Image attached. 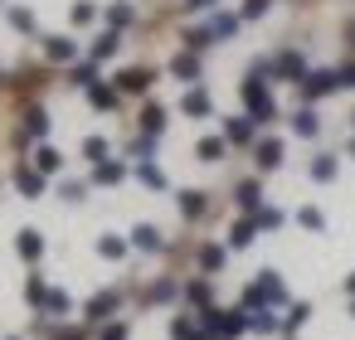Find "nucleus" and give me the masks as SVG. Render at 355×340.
Here are the masks:
<instances>
[{
    "label": "nucleus",
    "instance_id": "8fccbe9b",
    "mask_svg": "<svg viewBox=\"0 0 355 340\" xmlns=\"http://www.w3.org/2000/svg\"><path fill=\"white\" fill-rule=\"evenodd\" d=\"M214 6H219V0H185V10H195V15L200 10H214Z\"/></svg>",
    "mask_w": 355,
    "mask_h": 340
},
{
    "label": "nucleus",
    "instance_id": "f03ea898",
    "mask_svg": "<svg viewBox=\"0 0 355 340\" xmlns=\"http://www.w3.org/2000/svg\"><path fill=\"white\" fill-rule=\"evenodd\" d=\"M200 325H205L209 335H219V340H234V335L248 330V311H243V306H239V311H219V306H209V311H200Z\"/></svg>",
    "mask_w": 355,
    "mask_h": 340
},
{
    "label": "nucleus",
    "instance_id": "f704fd0d",
    "mask_svg": "<svg viewBox=\"0 0 355 340\" xmlns=\"http://www.w3.org/2000/svg\"><path fill=\"white\" fill-rule=\"evenodd\" d=\"M306 316H311V301H297V306L287 311V321H282V330H287V335H297V330L306 325Z\"/></svg>",
    "mask_w": 355,
    "mask_h": 340
},
{
    "label": "nucleus",
    "instance_id": "20e7f679",
    "mask_svg": "<svg viewBox=\"0 0 355 340\" xmlns=\"http://www.w3.org/2000/svg\"><path fill=\"white\" fill-rule=\"evenodd\" d=\"M268 73H277V78H292V83H302V78H306V64H302V54H297V49H282L277 59H268Z\"/></svg>",
    "mask_w": 355,
    "mask_h": 340
},
{
    "label": "nucleus",
    "instance_id": "423d86ee",
    "mask_svg": "<svg viewBox=\"0 0 355 340\" xmlns=\"http://www.w3.org/2000/svg\"><path fill=\"white\" fill-rule=\"evenodd\" d=\"M112 83H117V93H146V88L156 83V73H151V69H122Z\"/></svg>",
    "mask_w": 355,
    "mask_h": 340
},
{
    "label": "nucleus",
    "instance_id": "4c0bfd02",
    "mask_svg": "<svg viewBox=\"0 0 355 340\" xmlns=\"http://www.w3.org/2000/svg\"><path fill=\"white\" fill-rule=\"evenodd\" d=\"M83 156H88L93 165H103V161H107V141H103V136H88V141H83Z\"/></svg>",
    "mask_w": 355,
    "mask_h": 340
},
{
    "label": "nucleus",
    "instance_id": "ddd939ff",
    "mask_svg": "<svg viewBox=\"0 0 355 340\" xmlns=\"http://www.w3.org/2000/svg\"><path fill=\"white\" fill-rule=\"evenodd\" d=\"M15 190L30 195V199H40V195H44V175H40L35 165H20V170H15Z\"/></svg>",
    "mask_w": 355,
    "mask_h": 340
},
{
    "label": "nucleus",
    "instance_id": "5fc2aeb1",
    "mask_svg": "<svg viewBox=\"0 0 355 340\" xmlns=\"http://www.w3.org/2000/svg\"><path fill=\"white\" fill-rule=\"evenodd\" d=\"M10 340H15V335H10Z\"/></svg>",
    "mask_w": 355,
    "mask_h": 340
},
{
    "label": "nucleus",
    "instance_id": "f8f14e48",
    "mask_svg": "<svg viewBox=\"0 0 355 340\" xmlns=\"http://www.w3.org/2000/svg\"><path fill=\"white\" fill-rule=\"evenodd\" d=\"M171 73H175L180 83H195V78H200V54H195V49L175 54V59H171Z\"/></svg>",
    "mask_w": 355,
    "mask_h": 340
},
{
    "label": "nucleus",
    "instance_id": "3c124183",
    "mask_svg": "<svg viewBox=\"0 0 355 340\" xmlns=\"http://www.w3.org/2000/svg\"><path fill=\"white\" fill-rule=\"evenodd\" d=\"M59 340H83V335H78V330H64V335H59Z\"/></svg>",
    "mask_w": 355,
    "mask_h": 340
},
{
    "label": "nucleus",
    "instance_id": "e433bc0d",
    "mask_svg": "<svg viewBox=\"0 0 355 340\" xmlns=\"http://www.w3.org/2000/svg\"><path fill=\"white\" fill-rule=\"evenodd\" d=\"M69 306H73V301H69V292H49L40 311H49V316H69Z\"/></svg>",
    "mask_w": 355,
    "mask_h": 340
},
{
    "label": "nucleus",
    "instance_id": "bb28decb",
    "mask_svg": "<svg viewBox=\"0 0 355 340\" xmlns=\"http://www.w3.org/2000/svg\"><path fill=\"white\" fill-rule=\"evenodd\" d=\"M205 199H209L205 190H180V214L185 219H200L205 214Z\"/></svg>",
    "mask_w": 355,
    "mask_h": 340
},
{
    "label": "nucleus",
    "instance_id": "7c9ffc66",
    "mask_svg": "<svg viewBox=\"0 0 355 340\" xmlns=\"http://www.w3.org/2000/svg\"><path fill=\"white\" fill-rule=\"evenodd\" d=\"M214 44V30L209 25H200V30H185V49H195V54H205Z\"/></svg>",
    "mask_w": 355,
    "mask_h": 340
},
{
    "label": "nucleus",
    "instance_id": "39448f33",
    "mask_svg": "<svg viewBox=\"0 0 355 340\" xmlns=\"http://www.w3.org/2000/svg\"><path fill=\"white\" fill-rule=\"evenodd\" d=\"M117 306H122V296H117V292H98V296L83 306V316H88L93 325H107V321L117 316Z\"/></svg>",
    "mask_w": 355,
    "mask_h": 340
},
{
    "label": "nucleus",
    "instance_id": "72a5a7b5",
    "mask_svg": "<svg viewBox=\"0 0 355 340\" xmlns=\"http://www.w3.org/2000/svg\"><path fill=\"white\" fill-rule=\"evenodd\" d=\"M171 296H180V282H175V277H161V282L146 292V301H156V306H161V301H171Z\"/></svg>",
    "mask_w": 355,
    "mask_h": 340
},
{
    "label": "nucleus",
    "instance_id": "6e6552de",
    "mask_svg": "<svg viewBox=\"0 0 355 340\" xmlns=\"http://www.w3.org/2000/svg\"><path fill=\"white\" fill-rule=\"evenodd\" d=\"M253 161H258V170H277V165H282V141H277V136L253 141Z\"/></svg>",
    "mask_w": 355,
    "mask_h": 340
},
{
    "label": "nucleus",
    "instance_id": "1a4fd4ad",
    "mask_svg": "<svg viewBox=\"0 0 355 340\" xmlns=\"http://www.w3.org/2000/svg\"><path fill=\"white\" fill-rule=\"evenodd\" d=\"M44 59H54V64H73V59H78V44H73L69 35H49V39H44Z\"/></svg>",
    "mask_w": 355,
    "mask_h": 340
},
{
    "label": "nucleus",
    "instance_id": "c9c22d12",
    "mask_svg": "<svg viewBox=\"0 0 355 340\" xmlns=\"http://www.w3.org/2000/svg\"><path fill=\"white\" fill-rule=\"evenodd\" d=\"M200 267H205V272H219V267H224V248H219V243H205V248H200Z\"/></svg>",
    "mask_w": 355,
    "mask_h": 340
},
{
    "label": "nucleus",
    "instance_id": "c03bdc74",
    "mask_svg": "<svg viewBox=\"0 0 355 340\" xmlns=\"http://www.w3.org/2000/svg\"><path fill=\"white\" fill-rule=\"evenodd\" d=\"M297 224H302V229H321L326 219H321V209H311V204H306V209H297Z\"/></svg>",
    "mask_w": 355,
    "mask_h": 340
},
{
    "label": "nucleus",
    "instance_id": "4be33fe9",
    "mask_svg": "<svg viewBox=\"0 0 355 340\" xmlns=\"http://www.w3.org/2000/svg\"><path fill=\"white\" fill-rule=\"evenodd\" d=\"M253 233H258V219H253V214H243V219L229 229V248H248V243H253Z\"/></svg>",
    "mask_w": 355,
    "mask_h": 340
},
{
    "label": "nucleus",
    "instance_id": "f3484780",
    "mask_svg": "<svg viewBox=\"0 0 355 340\" xmlns=\"http://www.w3.org/2000/svg\"><path fill=\"white\" fill-rule=\"evenodd\" d=\"M166 132V107L161 102H146L141 107V136H161Z\"/></svg>",
    "mask_w": 355,
    "mask_h": 340
},
{
    "label": "nucleus",
    "instance_id": "864d4df0",
    "mask_svg": "<svg viewBox=\"0 0 355 340\" xmlns=\"http://www.w3.org/2000/svg\"><path fill=\"white\" fill-rule=\"evenodd\" d=\"M350 156H355V141H350Z\"/></svg>",
    "mask_w": 355,
    "mask_h": 340
},
{
    "label": "nucleus",
    "instance_id": "aec40b11",
    "mask_svg": "<svg viewBox=\"0 0 355 340\" xmlns=\"http://www.w3.org/2000/svg\"><path fill=\"white\" fill-rule=\"evenodd\" d=\"M224 151H229V141H224V136H205V141L195 146V156H200L205 165H219V161H224Z\"/></svg>",
    "mask_w": 355,
    "mask_h": 340
},
{
    "label": "nucleus",
    "instance_id": "cd10ccee",
    "mask_svg": "<svg viewBox=\"0 0 355 340\" xmlns=\"http://www.w3.org/2000/svg\"><path fill=\"white\" fill-rule=\"evenodd\" d=\"M132 20H137V10H132V6H127V0H117V6H112V10H107V30H117V35H122V30H127V25H132Z\"/></svg>",
    "mask_w": 355,
    "mask_h": 340
},
{
    "label": "nucleus",
    "instance_id": "603ef678",
    "mask_svg": "<svg viewBox=\"0 0 355 340\" xmlns=\"http://www.w3.org/2000/svg\"><path fill=\"white\" fill-rule=\"evenodd\" d=\"M345 292H350V296H355V277H345Z\"/></svg>",
    "mask_w": 355,
    "mask_h": 340
},
{
    "label": "nucleus",
    "instance_id": "a18cd8bd",
    "mask_svg": "<svg viewBox=\"0 0 355 340\" xmlns=\"http://www.w3.org/2000/svg\"><path fill=\"white\" fill-rule=\"evenodd\" d=\"M98 340H127V321H107V325L98 330Z\"/></svg>",
    "mask_w": 355,
    "mask_h": 340
},
{
    "label": "nucleus",
    "instance_id": "9b49d317",
    "mask_svg": "<svg viewBox=\"0 0 355 340\" xmlns=\"http://www.w3.org/2000/svg\"><path fill=\"white\" fill-rule=\"evenodd\" d=\"M15 253H20L25 262H40V253H44V233H40V229H20V238H15Z\"/></svg>",
    "mask_w": 355,
    "mask_h": 340
},
{
    "label": "nucleus",
    "instance_id": "b1692460",
    "mask_svg": "<svg viewBox=\"0 0 355 340\" xmlns=\"http://www.w3.org/2000/svg\"><path fill=\"white\" fill-rule=\"evenodd\" d=\"M248 330H258V335H272V330H282V321L272 316V306H263V311H248Z\"/></svg>",
    "mask_w": 355,
    "mask_h": 340
},
{
    "label": "nucleus",
    "instance_id": "ea45409f",
    "mask_svg": "<svg viewBox=\"0 0 355 340\" xmlns=\"http://www.w3.org/2000/svg\"><path fill=\"white\" fill-rule=\"evenodd\" d=\"M25 296H30V306H44V296H49L44 277H30V282H25Z\"/></svg>",
    "mask_w": 355,
    "mask_h": 340
},
{
    "label": "nucleus",
    "instance_id": "2eb2a0df",
    "mask_svg": "<svg viewBox=\"0 0 355 340\" xmlns=\"http://www.w3.org/2000/svg\"><path fill=\"white\" fill-rule=\"evenodd\" d=\"M132 248L161 253V248H166V243H161V229H156V224H137V229H132Z\"/></svg>",
    "mask_w": 355,
    "mask_h": 340
},
{
    "label": "nucleus",
    "instance_id": "49530a36",
    "mask_svg": "<svg viewBox=\"0 0 355 340\" xmlns=\"http://www.w3.org/2000/svg\"><path fill=\"white\" fill-rule=\"evenodd\" d=\"M83 195H88V185H83V180H64V199H69V204H78Z\"/></svg>",
    "mask_w": 355,
    "mask_h": 340
},
{
    "label": "nucleus",
    "instance_id": "393cba45",
    "mask_svg": "<svg viewBox=\"0 0 355 340\" xmlns=\"http://www.w3.org/2000/svg\"><path fill=\"white\" fill-rule=\"evenodd\" d=\"M88 102H93L98 112H112V107H117V88H107V83H93V88H88Z\"/></svg>",
    "mask_w": 355,
    "mask_h": 340
},
{
    "label": "nucleus",
    "instance_id": "4468645a",
    "mask_svg": "<svg viewBox=\"0 0 355 340\" xmlns=\"http://www.w3.org/2000/svg\"><path fill=\"white\" fill-rule=\"evenodd\" d=\"M234 199H239L243 214H258V209H263V185H258V180H243V185L234 190Z\"/></svg>",
    "mask_w": 355,
    "mask_h": 340
},
{
    "label": "nucleus",
    "instance_id": "a878e982",
    "mask_svg": "<svg viewBox=\"0 0 355 340\" xmlns=\"http://www.w3.org/2000/svg\"><path fill=\"white\" fill-rule=\"evenodd\" d=\"M35 170H40V175H54V170H64V156H59L54 146H40V151H35Z\"/></svg>",
    "mask_w": 355,
    "mask_h": 340
},
{
    "label": "nucleus",
    "instance_id": "de8ad7c7",
    "mask_svg": "<svg viewBox=\"0 0 355 340\" xmlns=\"http://www.w3.org/2000/svg\"><path fill=\"white\" fill-rule=\"evenodd\" d=\"M268 6H272V0H248V6H243V20H258V15H268Z\"/></svg>",
    "mask_w": 355,
    "mask_h": 340
},
{
    "label": "nucleus",
    "instance_id": "7ed1b4c3",
    "mask_svg": "<svg viewBox=\"0 0 355 340\" xmlns=\"http://www.w3.org/2000/svg\"><path fill=\"white\" fill-rule=\"evenodd\" d=\"M297 88H302V98H306V102H316V98L336 93V88H340V78H336V69H316V73H306Z\"/></svg>",
    "mask_w": 355,
    "mask_h": 340
},
{
    "label": "nucleus",
    "instance_id": "5701e85b",
    "mask_svg": "<svg viewBox=\"0 0 355 340\" xmlns=\"http://www.w3.org/2000/svg\"><path fill=\"white\" fill-rule=\"evenodd\" d=\"M292 132H297V136H316V132H321V117H316L311 107H297V112H292Z\"/></svg>",
    "mask_w": 355,
    "mask_h": 340
},
{
    "label": "nucleus",
    "instance_id": "dca6fc26",
    "mask_svg": "<svg viewBox=\"0 0 355 340\" xmlns=\"http://www.w3.org/2000/svg\"><path fill=\"white\" fill-rule=\"evenodd\" d=\"M180 296H185L190 306L209 311V296H214V287H209V277H195V282H185V287H180Z\"/></svg>",
    "mask_w": 355,
    "mask_h": 340
},
{
    "label": "nucleus",
    "instance_id": "9d476101",
    "mask_svg": "<svg viewBox=\"0 0 355 340\" xmlns=\"http://www.w3.org/2000/svg\"><path fill=\"white\" fill-rule=\"evenodd\" d=\"M117 49H122V35H117V30H103V35L88 44V59H93V64H103V59H112Z\"/></svg>",
    "mask_w": 355,
    "mask_h": 340
},
{
    "label": "nucleus",
    "instance_id": "0eeeda50",
    "mask_svg": "<svg viewBox=\"0 0 355 340\" xmlns=\"http://www.w3.org/2000/svg\"><path fill=\"white\" fill-rule=\"evenodd\" d=\"M253 132H258V122H253L248 112L224 122V141H229V146H248V141H253Z\"/></svg>",
    "mask_w": 355,
    "mask_h": 340
},
{
    "label": "nucleus",
    "instance_id": "c756f323",
    "mask_svg": "<svg viewBox=\"0 0 355 340\" xmlns=\"http://www.w3.org/2000/svg\"><path fill=\"white\" fill-rule=\"evenodd\" d=\"M239 20H243V15H214V20H209L214 39H234V35H239Z\"/></svg>",
    "mask_w": 355,
    "mask_h": 340
},
{
    "label": "nucleus",
    "instance_id": "2f4dec72",
    "mask_svg": "<svg viewBox=\"0 0 355 340\" xmlns=\"http://www.w3.org/2000/svg\"><path fill=\"white\" fill-rule=\"evenodd\" d=\"M311 180H316V185H331V180H336V156H316V161H311Z\"/></svg>",
    "mask_w": 355,
    "mask_h": 340
},
{
    "label": "nucleus",
    "instance_id": "a211bd4d",
    "mask_svg": "<svg viewBox=\"0 0 355 340\" xmlns=\"http://www.w3.org/2000/svg\"><path fill=\"white\" fill-rule=\"evenodd\" d=\"M49 136V112L44 107H30L25 112V141H44Z\"/></svg>",
    "mask_w": 355,
    "mask_h": 340
},
{
    "label": "nucleus",
    "instance_id": "f257e3e1",
    "mask_svg": "<svg viewBox=\"0 0 355 340\" xmlns=\"http://www.w3.org/2000/svg\"><path fill=\"white\" fill-rule=\"evenodd\" d=\"M239 93H243V107H248L253 122H272V117H277V102H272V93H268V83H263L258 73H248Z\"/></svg>",
    "mask_w": 355,
    "mask_h": 340
},
{
    "label": "nucleus",
    "instance_id": "58836bf2",
    "mask_svg": "<svg viewBox=\"0 0 355 340\" xmlns=\"http://www.w3.org/2000/svg\"><path fill=\"white\" fill-rule=\"evenodd\" d=\"M69 78H73V88H93V83H98V69H93V64H78Z\"/></svg>",
    "mask_w": 355,
    "mask_h": 340
},
{
    "label": "nucleus",
    "instance_id": "79ce46f5",
    "mask_svg": "<svg viewBox=\"0 0 355 340\" xmlns=\"http://www.w3.org/2000/svg\"><path fill=\"white\" fill-rule=\"evenodd\" d=\"M10 25H15L20 35H35V15H30V10H20V6L10 10Z\"/></svg>",
    "mask_w": 355,
    "mask_h": 340
},
{
    "label": "nucleus",
    "instance_id": "6ab92c4d",
    "mask_svg": "<svg viewBox=\"0 0 355 340\" xmlns=\"http://www.w3.org/2000/svg\"><path fill=\"white\" fill-rule=\"evenodd\" d=\"M180 112H185V117H209V93H205V88H190V93L180 98Z\"/></svg>",
    "mask_w": 355,
    "mask_h": 340
},
{
    "label": "nucleus",
    "instance_id": "a19ab883",
    "mask_svg": "<svg viewBox=\"0 0 355 340\" xmlns=\"http://www.w3.org/2000/svg\"><path fill=\"white\" fill-rule=\"evenodd\" d=\"M98 20V6H93V0H78V6H73V25H93Z\"/></svg>",
    "mask_w": 355,
    "mask_h": 340
},
{
    "label": "nucleus",
    "instance_id": "412c9836",
    "mask_svg": "<svg viewBox=\"0 0 355 340\" xmlns=\"http://www.w3.org/2000/svg\"><path fill=\"white\" fill-rule=\"evenodd\" d=\"M127 180V165L122 161H103V165H93V185H122Z\"/></svg>",
    "mask_w": 355,
    "mask_h": 340
},
{
    "label": "nucleus",
    "instance_id": "09e8293b",
    "mask_svg": "<svg viewBox=\"0 0 355 340\" xmlns=\"http://www.w3.org/2000/svg\"><path fill=\"white\" fill-rule=\"evenodd\" d=\"M336 78H340V88H355V64H340Z\"/></svg>",
    "mask_w": 355,
    "mask_h": 340
},
{
    "label": "nucleus",
    "instance_id": "473e14b6",
    "mask_svg": "<svg viewBox=\"0 0 355 340\" xmlns=\"http://www.w3.org/2000/svg\"><path fill=\"white\" fill-rule=\"evenodd\" d=\"M98 253L117 262V258H127V238H117V233H103V238H98Z\"/></svg>",
    "mask_w": 355,
    "mask_h": 340
},
{
    "label": "nucleus",
    "instance_id": "37998d69",
    "mask_svg": "<svg viewBox=\"0 0 355 340\" xmlns=\"http://www.w3.org/2000/svg\"><path fill=\"white\" fill-rule=\"evenodd\" d=\"M253 219H258V229H277V224H282V209H272V204H263V209H258Z\"/></svg>",
    "mask_w": 355,
    "mask_h": 340
},
{
    "label": "nucleus",
    "instance_id": "c85d7f7f",
    "mask_svg": "<svg viewBox=\"0 0 355 340\" xmlns=\"http://www.w3.org/2000/svg\"><path fill=\"white\" fill-rule=\"evenodd\" d=\"M137 180H141L146 190H166V175H161V165H151V161H137Z\"/></svg>",
    "mask_w": 355,
    "mask_h": 340
}]
</instances>
